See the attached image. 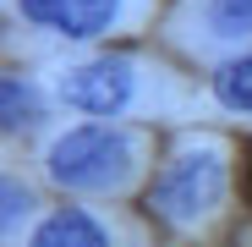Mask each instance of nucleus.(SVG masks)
Wrapping results in <instances>:
<instances>
[{
	"label": "nucleus",
	"mask_w": 252,
	"mask_h": 247,
	"mask_svg": "<svg viewBox=\"0 0 252 247\" xmlns=\"http://www.w3.org/2000/svg\"><path fill=\"white\" fill-rule=\"evenodd\" d=\"M132 165V148L115 127L104 121H88V127H71L50 143V176L61 187H77V192H104L126 176Z\"/></svg>",
	"instance_id": "f257e3e1"
},
{
	"label": "nucleus",
	"mask_w": 252,
	"mask_h": 247,
	"mask_svg": "<svg viewBox=\"0 0 252 247\" xmlns=\"http://www.w3.org/2000/svg\"><path fill=\"white\" fill-rule=\"evenodd\" d=\"M220 187H225V171H220L214 154H176L170 165H164V176L154 181L148 209L164 214L170 225H187V220L208 214L220 203Z\"/></svg>",
	"instance_id": "f03ea898"
},
{
	"label": "nucleus",
	"mask_w": 252,
	"mask_h": 247,
	"mask_svg": "<svg viewBox=\"0 0 252 247\" xmlns=\"http://www.w3.org/2000/svg\"><path fill=\"white\" fill-rule=\"evenodd\" d=\"M61 99L82 115H115L132 99V66L126 61H94V66H77L61 82Z\"/></svg>",
	"instance_id": "7ed1b4c3"
},
{
	"label": "nucleus",
	"mask_w": 252,
	"mask_h": 247,
	"mask_svg": "<svg viewBox=\"0 0 252 247\" xmlns=\"http://www.w3.org/2000/svg\"><path fill=\"white\" fill-rule=\"evenodd\" d=\"M22 17L38 22V28H50L61 38H94L115 22L121 11V0H17Z\"/></svg>",
	"instance_id": "20e7f679"
},
{
	"label": "nucleus",
	"mask_w": 252,
	"mask_h": 247,
	"mask_svg": "<svg viewBox=\"0 0 252 247\" xmlns=\"http://www.w3.org/2000/svg\"><path fill=\"white\" fill-rule=\"evenodd\" d=\"M28 247H110V236H104V225H99L94 214H82V209H55L44 225L33 231Z\"/></svg>",
	"instance_id": "39448f33"
},
{
	"label": "nucleus",
	"mask_w": 252,
	"mask_h": 247,
	"mask_svg": "<svg viewBox=\"0 0 252 247\" xmlns=\"http://www.w3.org/2000/svg\"><path fill=\"white\" fill-rule=\"evenodd\" d=\"M214 94H220V105H230V110H252V50L236 55V61H225V66L214 71Z\"/></svg>",
	"instance_id": "423d86ee"
},
{
	"label": "nucleus",
	"mask_w": 252,
	"mask_h": 247,
	"mask_svg": "<svg viewBox=\"0 0 252 247\" xmlns=\"http://www.w3.org/2000/svg\"><path fill=\"white\" fill-rule=\"evenodd\" d=\"M208 28L225 38L252 33V0H208Z\"/></svg>",
	"instance_id": "0eeeda50"
},
{
	"label": "nucleus",
	"mask_w": 252,
	"mask_h": 247,
	"mask_svg": "<svg viewBox=\"0 0 252 247\" xmlns=\"http://www.w3.org/2000/svg\"><path fill=\"white\" fill-rule=\"evenodd\" d=\"M0 99H6V127H33V121H38V94L28 88V82L6 77V88H0Z\"/></svg>",
	"instance_id": "6e6552de"
},
{
	"label": "nucleus",
	"mask_w": 252,
	"mask_h": 247,
	"mask_svg": "<svg viewBox=\"0 0 252 247\" xmlns=\"http://www.w3.org/2000/svg\"><path fill=\"white\" fill-rule=\"evenodd\" d=\"M17 209H22V214H28V192H17V187H11V181H6V225H11V220H17Z\"/></svg>",
	"instance_id": "1a4fd4ad"
}]
</instances>
